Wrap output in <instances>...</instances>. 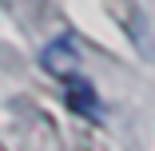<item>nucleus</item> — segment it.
Returning <instances> with one entry per match:
<instances>
[{
    "label": "nucleus",
    "mask_w": 155,
    "mask_h": 151,
    "mask_svg": "<svg viewBox=\"0 0 155 151\" xmlns=\"http://www.w3.org/2000/svg\"><path fill=\"white\" fill-rule=\"evenodd\" d=\"M60 84H64V103H68L76 115H84V119H100V115H104L100 92H96V84H91L87 76L72 72V76H64V80H60Z\"/></svg>",
    "instance_id": "f257e3e1"
},
{
    "label": "nucleus",
    "mask_w": 155,
    "mask_h": 151,
    "mask_svg": "<svg viewBox=\"0 0 155 151\" xmlns=\"http://www.w3.org/2000/svg\"><path fill=\"white\" fill-rule=\"evenodd\" d=\"M107 12L115 16V24L123 28V32L139 44V52H151V40H147V16L139 12L135 0H107Z\"/></svg>",
    "instance_id": "7ed1b4c3"
},
{
    "label": "nucleus",
    "mask_w": 155,
    "mask_h": 151,
    "mask_svg": "<svg viewBox=\"0 0 155 151\" xmlns=\"http://www.w3.org/2000/svg\"><path fill=\"white\" fill-rule=\"evenodd\" d=\"M40 64H44V72L56 76V80H64V76H72V72H80V48H76V40H72L68 32L56 36V40L40 52Z\"/></svg>",
    "instance_id": "f03ea898"
}]
</instances>
